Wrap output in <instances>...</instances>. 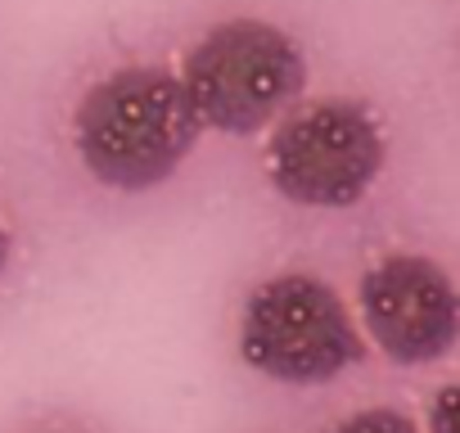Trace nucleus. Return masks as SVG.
Here are the masks:
<instances>
[{
	"label": "nucleus",
	"mask_w": 460,
	"mask_h": 433,
	"mask_svg": "<svg viewBox=\"0 0 460 433\" xmlns=\"http://www.w3.org/2000/svg\"><path fill=\"white\" fill-rule=\"evenodd\" d=\"M176 77L203 127L253 136L289 113L303 95L307 64L285 28L267 19H226L190 46Z\"/></svg>",
	"instance_id": "obj_2"
},
{
	"label": "nucleus",
	"mask_w": 460,
	"mask_h": 433,
	"mask_svg": "<svg viewBox=\"0 0 460 433\" xmlns=\"http://www.w3.org/2000/svg\"><path fill=\"white\" fill-rule=\"evenodd\" d=\"M10 258H14V240H10V226H5V216H0V276H5Z\"/></svg>",
	"instance_id": "obj_8"
},
{
	"label": "nucleus",
	"mask_w": 460,
	"mask_h": 433,
	"mask_svg": "<svg viewBox=\"0 0 460 433\" xmlns=\"http://www.w3.org/2000/svg\"><path fill=\"white\" fill-rule=\"evenodd\" d=\"M361 321L393 361H442L460 325L456 285L424 253H388L361 276Z\"/></svg>",
	"instance_id": "obj_5"
},
{
	"label": "nucleus",
	"mask_w": 460,
	"mask_h": 433,
	"mask_svg": "<svg viewBox=\"0 0 460 433\" xmlns=\"http://www.w3.org/2000/svg\"><path fill=\"white\" fill-rule=\"evenodd\" d=\"M325 433H420L415 420L406 411H393V406H370V411H357L348 420H339L334 429Z\"/></svg>",
	"instance_id": "obj_6"
},
{
	"label": "nucleus",
	"mask_w": 460,
	"mask_h": 433,
	"mask_svg": "<svg viewBox=\"0 0 460 433\" xmlns=\"http://www.w3.org/2000/svg\"><path fill=\"white\" fill-rule=\"evenodd\" d=\"M199 113L181 77L163 64L118 68L95 82L73 118V145L82 167L122 194L154 190L181 172L199 145Z\"/></svg>",
	"instance_id": "obj_1"
},
{
	"label": "nucleus",
	"mask_w": 460,
	"mask_h": 433,
	"mask_svg": "<svg viewBox=\"0 0 460 433\" xmlns=\"http://www.w3.org/2000/svg\"><path fill=\"white\" fill-rule=\"evenodd\" d=\"M456 384H447L442 393H438V402H433V411H429V433H456Z\"/></svg>",
	"instance_id": "obj_7"
},
{
	"label": "nucleus",
	"mask_w": 460,
	"mask_h": 433,
	"mask_svg": "<svg viewBox=\"0 0 460 433\" xmlns=\"http://www.w3.org/2000/svg\"><path fill=\"white\" fill-rule=\"evenodd\" d=\"M379 118L361 100H316L280 118L267 140V176L298 208H352L384 167Z\"/></svg>",
	"instance_id": "obj_4"
},
{
	"label": "nucleus",
	"mask_w": 460,
	"mask_h": 433,
	"mask_svg": "<svg viewBox=\"0 0 460 433\" xmlns=\"http://www.w3.org/2000/svg\"><path fill=\"white\" fill-rule=\"evenodd\" d=\"M366 352L348 303L307 271L271 276L240 316V357L280 384H325Z\"/></svg>",
	"instance_id": "obj_3"
}]
</instances>
